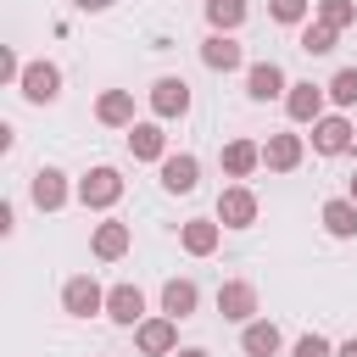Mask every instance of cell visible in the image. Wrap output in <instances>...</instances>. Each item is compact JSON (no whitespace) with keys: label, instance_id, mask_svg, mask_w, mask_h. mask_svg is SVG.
Here are the masks:
<instances>
[{"label":"cell","instance_id":"cell-1","mask_svg":"<svg viewBox=\"0 0 357 357\" xmlns=\"http://www.w3.org/2000/svg\"><path fill=\"white\" fill-rule=\"evenodd\" d=\"M17 89H22L28 106H56V100H61V67L39 56V61L22 67V84H17Z\"/></svg>","mask_w":357,"mask_h":357},{"label":"cell","instance_id":"cell-2","mask_svg":"<svg viewBox=\"0 0 357 357\" xmlns=\"http://www.w3.org/2000/svg\"><path fill=\"white\" fill-rule=\"evenodd\" d=\"M151 117H162V123H178V117H190V84L178 78V73H162L156 84H151Z\"/></svg>","mask_w":357,"mask_h":357},{"label":"cell","instance_id":"cell-3","mask_svg":"<svg viewBox=\"0 0 357 357\" xmlns=\"http://www.w3.org/2000/svg\"><path fill=\"white\" fill-rule=\"evenodd\" d=\"M73 195H78V184H67L61 167H33V178H28V201H33L39 212H61Z\"/></svg>","mask_w":357,"mask_h":357},{"label":"cell","instance_id":"cell-4","mask_svg":"<svg viewBox=\"0 0 357 357\" xmlns=\"http://www.w3.org/2000/svg\"><path fill=\"white\" fill-rule=\"evenodd\" d=\"M78 201H84L89 212L117 206V201H123V173H117V167H106V162H100V167H89V173L78 178Z\"/></svg>","mask_w":357,"mask_h":357},{"label":"cell","instance_id":"cell-5","mask_svg":"<svg viewBox=\"0 0 357 357\" xmlns=\"http://www.w3.org/2000/svg\"><path fill=\"white\" fill-rule=\"evenodd\" d=\"M61 312H67V318H95V312H106V290H100L89 273H73V279L61 284Z\"/></svg>","mask_w":357,"mask_h":357},{"label":"cell","instance_id":"cell-6","mask_svg":"<svg viewBox=\"0 0 357 357\" xmlns=\"http://www.w3.org/2000/svg\"><path fill=\"white\" fill-rule=\"evenodd\" d=\"M134 346L145 351V357H173L178 351V318H139L134 324Z\"/></svg>","mask_w":357,"mask_h":357},{"label":"cell","instance_id":"cell-7","mask_svg":"<svg viewBox=\"0 0 357 357\" xmlns=\"http://www.w3.org/2000/svg\"><path fill=\"white\" fill-rule=\"evenodd\" d=\"M351 139H357V123L340 117V112H324L312 123V151L318 156H340V151H351Z\"/></svg>","mask_w":357,"mask_h":357},{"label":"cell","instance_id":"cell-8","mask_svg":"<svg viewBox=\"0 0 357 357\" xmlns=\"http://www.w3.org/2000/svg\"><path fill=\"white\" fill-rule=\"evenodd\" d=\"M156 167H162V190L167 195H190L201 184V156H190V151H167Z\"/></svg>","mask_w":357,"mask_h":357},{"label":"cell","instance_id":"cell-9","mask_svg":"<svg viewBox=\"0 0 357 357\" xmlns=\"http://www.w3.org/2000/svg\"><path fill=\"white\" fill-rule=\"evenodd\" d=\"M218 312L229 324H251L257 318V284L251 279H223L218 284Z\"/></svg>","mask_w":357,"mask_h":357},{"label":"cell","instance_id":"cell-10","mask_svg":"<svg viewBox=\"0 0 357 357\" xmlns=\"http://www.w3.org/2000/svg\"><path fill=\"white\" fill-rule=\"evenodd\" d=\"M284 89H290V78H284V67H279V61H251V67H245V95H251L257 106L279 100Z\"/></svg>","mask_w":357,"mask_h":357},{"label":"cell","instance_id":"cell-11","mask_svg":"<svg viewBox=\"0 0 357 357\" xmlns=\"http://www.w3.org/2000/svg\"><path fill=\"white\" fill-rule=\"evenodd\" d=\"M218 223H223V229H251V223H257V195H251V184H229V190L218 195Z\"/></svg>","mask_w":357,"mask_h":357},{"label":"cell","instance_id":"cell-12","mask_svg":"<svg viewBox=\"0 0 357 357\" xmlns=\"http://www.w3.org/2000/svg\"><path fill=\"white\" fill-rule=\"evenodd\" d=\"M324 100H329V89L312 84V78L284 89V112H290V123H318V117H324Z\"/></svg>","mask_w":357,"mask_h":357},{"label":"cell","instance_id":"cell-13","mask_svg":"<svg viewBox=\"0 0 357 357\" xmlns=\"http://www.w3.org/2000/svg\"><path fill=\"white\" fill-rule=\"evenodd\" d=\"M128 245H134V229H128L123 218H106V223H95V234H89V251H95L100 262L128 257Z\"/></svg>","mask_w":357,"mask_h":357},{"label":"cell","instance_id":"cell-14","mask_svg":"<svg viewBox=\"0 0 357 357\" xmlns=\"http://www.w3.org/2000/svg\"><path fill=\"white\" fill-rule=\"evenodd\" d=\"M201 61H206L212 73H240V67H245V50H240L234 33H206V39H201Z\"/></svg>","mask_w":357,"mask_h":357},{"label":"cell","instance_id":"cell-15","mask_svg":"<svg viewBox=\"0 0 357 357\" xmlns=\"http://www.w3.org/2000/svg\"><path fill=\"white\" fill-rule=\"evenodd\" d=\"M301 156H307L301 134H268V145H262V167H273V173H296Z\"/></svg>","mask_w":357,"mask_h":357},{"label":"cell","instance_id":"cell-16","mask_svg":"<svg viewBox=\"0 0 357 357\" xmlns=\"http://www.w3.org/2000/svg\"><path fill=\"white\" fill-rule=\"evenodd\" d=\"M218 240H223V223H218V218H184V223H178V245H184L190 257H212Z\"/></svg>","mask_w":357,"mask_h":357},{"label":"cell","instance_id":"cell-17","mask_svg":"<svg viewBox=\"0 0 357 357\" xmlns=\"http://www.w3.org/2000/svg\"><path fill=\"white\" fill-rule=\"evenodd\" d=\"M106 318H112L117 329H134V324L145 318V296H139V284H112V290H106Z\"/></svg>","mask_w":357,"mask_h":357},{"label":"cell","instance_id":"cell-18","mask_svg":"<svg viewBox=\"0 0 357 357\" xmlns=\"http://www.w3.org/2000/svg\"><path fill=\"white\" fill-rule=\"evenodd\" d=\"M128 151H134V162H162V156H167L162 117H151V123H134V128H128Z\"/></svg>","mask_w":357,"mask_h":357},{"label":"cell","instance_id":"cell-19","mask_svg":"<svg viewBox=\"0 0 357 357\" xmlns=\"http://www.w3.org/2000/svg\"><path fill=\"white\" fill-rule=\"evenodd\" d=\"M240 351H245V357H279V324H273V318L240 324Z\"/></svg>","mask_w":357,"mask_h":357},{"label":"cell","instance_id":"cell-20","mask_svg":"<svg viewBox=\"0 0 357 357\" xmlns=\"http://www.w3.org/2000/svg\"><path fill=\"white\" fill-rule=\"evenodd\" d=\"M318 223H324V234H329V240H351V234H357V201H351V195L324 201Z\"/></svg>","mask_w":357,"mask_h":357},{"label":"cell","instance_id":"cell-21","mask_svg":"<svg viewBox=\"0 0 357 357\" xmlns=\"http://www.w3.org/2000/svg\"><path fill=\"white\" fill-rule=\"evenodd\" d=\"M218 162H223V173H229V178H251V173L262 167V145H257V139H229Z\"/></svg>","mask_w":357,"mask_h":357},{"label":"cell","instance_id":"cell-22","mask_svg":"<svg viewBox=\"0 0 357 357\" xmlns=\"http://www.w3.org/2000/svg\"><path fill=\"white\" fill-rule=\"evenodd\" d=\"M95 117L106 128H134V89H106L95 100Z\"/></svg>","mask_w":357,"mask_h":357},{"label":"cell","instance_id":"cell-23","mask_svg":"<svg viewBox=\"0 0 357 357\" xmlns=\"http://www.w3.org/2000/svg\"><path fill=\"white\" fill-rule=\"evenodd\" d=\"M195 307H201L195 279H167V284H162V312H167V318H178V324H184Z\"/></svg>","mask_w":357,"mask_h":357},{"label":"cell","instance_id":"cell-24","mask_svg":"<svg viewBox=\"0 0 357 357\" xmlns=\"http://www.w3.org/2000/svg\"><path fill=\"white\" fill-rule=\"evenodd\" d=\"M245 11H251L245 0H206V28L212 33H234L245 22Z\"/></svg>","mask_w":357,"mask_h":357},{"label":"cell","instance_id":"cell-25","mask_svg":"<svg viewBox=\"0 0 357 357\" xmlns=\"http://www.w3.org/2000/svg\"><path fill=\"white\" fill-rule=\"evenodd\" d=\"M312 17L329 22L335 33H346V28L357 22V0H312Z\"/></svg>","mask_w":357,"mask_h":357},{"label":"cell","instance_id":"cell-26","mask_svg":"<svg viewBox=\"0 0 357 357\" xmlns=\"http://www.w3.org/2000/svg\"><path fill=\"white\" fill-rule=\"evenodd\" d=\"M335 39H340V33H335L329 22H318V17H312V22H301V50H307V56H329V50H335Z\"/></svg>","mask_w":357,"mask_h":357},{"label":"cell","instance_id":"cell-27","mask_svg":"<svg viewBox=\"0 0 357 357\" xmlns=\"http://www.w3.org/2000/svg\"><path fill=\"white\" fill-rule=\"evenodd\" d=\"M324 89H329V100H335L340 112H346V106H357V67H340Z\"/></svg>","mask_w":357,"mask_h":357},{"label":"cell","instance_id":"cell-28","mask_svg":"<svg viewBox=\"0 0 357 357\" xmlns=\"http://www.w3.org/2000/svg\"><path fill=\"white\" fill-rule=\"evenodd\" d=\"M307 11H312V0H268V17H273V22H284V28H301V22H307Z\"/></svg>","mask_w":357,"mask_h":357},{"label":"cell","instance_id":"cell-29","mask_svg":"<svg viewBox=\"0 0 357 357\" xmlns=\"http://www.w3.org/2000/svg\"><path fill=\"white\" fill-rule=\"evenodd\" d=\"M290 357H335V340H324V335H301Z\"/></svg>","mask_w":357,"mask_h":357},{"label":"cell","instance_id":"cell-30","mask_svg":"<svg viewBox=\"0 0 357 357\" xmlns=\"http://www.w3.org/2000/svg\"><path fill=\"white\" fill-rule=\"evenodd\" d=\"M22 67H28V61H17L11 45H0V78H6V84H22Z\"/></svg>","mask_w":357,"mask_h":357},{"label":"cell","instance_id":"cell-31","mask_svg":"<svg viewBox=\"0 0 357 357\" xmlns=\"http://www.w3.org/2000/svg\"><path fill=\"white\" fill-rule=\"evenodd\" d=\"M11 229H17V206H11V201H0V234H11Z\"/></svg>","mask_w":357,"mask_h":357},{"label":"cell","instance_id":"cell-32","mask_svg":"<svg viewBox=\"0 0 357 357\" xmlns=\"http://www.w3.org/2000/svg\"><path fill=\"white\" fill-rule=\"evenodd\" d=\"M78 11H106V6H117V0H73Z\"/></svg>","mask_w":357,"mask_h":357},{"label":"cell","instance_id":"cell-33","mask_svg":"<svg viewBox=\"0 0 357 357\" xmlns=\"http://www.w3.org/2000/svg\"><path fill=\"white\" fill-rule=\"evenodd\" d=\"M173 357H212V351H206V346H178Z\"/></svg>","mask_w":357,"mask_h":357},{"label":"cell","instance_id":"cell-34","mask_svg":"<svg viewBox=\"0 0 357 357\" xmlns=\"http://www.w3.org/2000/svg\"><path fill=\"white\" fill-rule=\"evenodd\" d=\"M335 357H357V335H351V340H340V346H335Z\"/></svg>","mask_w":357,"mask_h":357},{"label":"cell","instance_id":"cell-35","mask_svg":"<svg viewBox=\"0 0 357 357\" xmlns=\"http://www.w3.org/2000/svg\"><path fill=\"white\" fill-rule=\"evenodd\" d=\"M346 195H351V201H357V173H351V184H346Z\"/></svg>","mask_w":357,"mask_h":357}]
</instances>
